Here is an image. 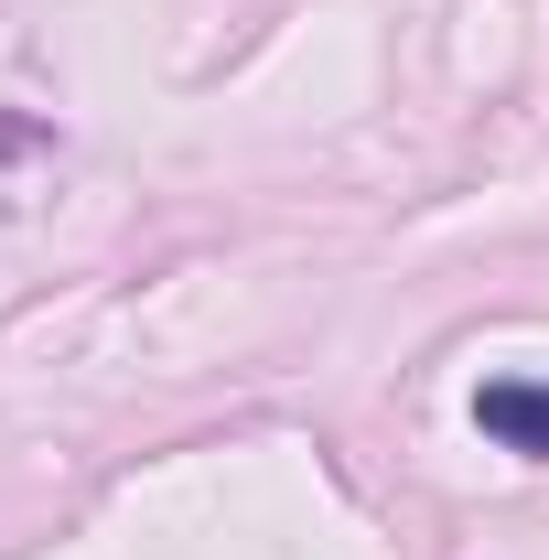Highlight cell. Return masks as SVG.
<instances>
[{"label": "cell", "instance_id": "obj_1", "mask_svg": "<svg viewBox=\"0 0 549 560\" xmlns=\"http://www.w3.org/2000/svg\"><path fill=\"white\" fill-rule=\"evenodd\" d=\"M475 431L506 442V453H528V464H549V388L539 377H484L475 388Z\"/></svg>", "mask_w": 549, "mask_h": 560}]
</instances>
